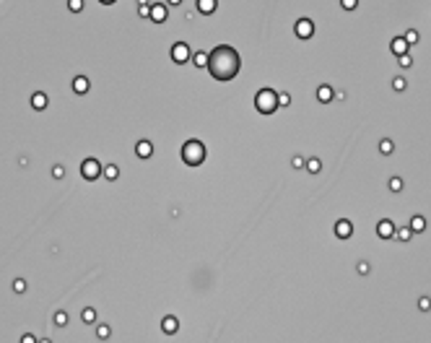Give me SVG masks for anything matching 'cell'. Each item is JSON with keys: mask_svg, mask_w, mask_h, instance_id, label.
<instances>
[{"mask_svg": "<svg viewBox=\"0 0 431 343\" xmlns=\"http://www.w3.org/2000/svg\"><path fill=\"white\" fill-rule=\"evenodd\" d=\"M241 68V57L231 44H218L208 55V73L216 81H231Z\"/></svg>", "mask_w": 431, "mask_h": 343, "instance_id": "6da1fadb", "label": "cell"}, {"mask_svg": "<svg viewBox=\"0 0 431 343\" xmlns=\"http://www.w3.org/2000/svg\"><path fill=\"white\" fill-rule=\"evenodd\" d=\"M182 162L187 166H200L206 162V146L200 141H187L182 146Z\"/></svg>", "mask_w": 431, "mask_h": 343, "instance_id": "7a4b0ae2", "label": "cell"}, {"mask_svg": "<svg viewBox=\"0 0 431 343\" xmlns=\"http://www.w3.org/2000/svg\"><path fill=\"white\" fill-rule=\"evenodd\" d=\"M255 107H257V112H262V114H273L278 107V94L273 89H260L257 91V96H255Z\"/></svg>", "mask_w": 431, "mask_h": 343, "instance_id": "3957f363", "label": "cell"}, {"mask_svg": "<svg viewBox=\"0 0 431 343\" xmlns=\"http://www.w3.org/2000/svg\"><path fill=\"white\" fill-rule=\"evenodd\" d=\"M102 164L96 162V159H86V162L81 164V174H83V180H96L102 174Z\"/></svg>", "mask_w": 431, "mask_h": 343, "instance_id": "277c9868", "label": "cell"}, {"mask_svg": "<svg viewBox=\"0 0 431 343\" xmlns=\"http://www.w3.org/2000/svg\"><path fill=\"white\" fill-rule=\"evenodd\" d=\"M172 60H174V63H187V60H190V47H187L185 42H174L172 44Z\"/></svg>", "mask_w": 431, "mask_h": 343, "instance_id": "5b68a950", "label": "cell"}, {"mask_svg": "<svg viewBox=\"0 0 431 343\" xmlns=\"http://www.w3.org/2000/svg\"><path fill=\"white\" fill-rule=\"evenodd\" d=\"M293 32H296L299 39H309V36L314 34V24H312L309 18H299L296 26H293Z\"/></svg>", "mask_w": 431, "mask_h": 343, "instance_id": "8992f818", "label": "cell"}, {"mask_svg": "<svg viewBox=\"0 0 431 343\" xmlns=\"http://www.w3.org/2000/svg\"><path fill=\"white\" fill-rule=\"evenodd\" d=\"M351 234H353V224H351L348 218H340L338 224H335V237L338 239H348Z\"/></svg>", "mask_w": 431, "mask_h": 343, "instance_id": "52a82bcc", "label": "cell"}, {"mask_svg": "<svg viewBox=\"0 0 431 343\" xmlns=\"http://www.w3.org/2000/svg\"><path fill=\"white\" fill-rule=\"evenodd\" d=\"M377 234H379L382 239H390V237H395V224H392L390 218H382L379 224H377Z\"/></svg>", "mask_w": 431, "mask_h": 343, "instance_id": "ba28073f", "label": "cell"}, {"mask_svg": "<svg viewBox=\"0 0 431 343\" xmlns=\"http://www.w3.org/2000/svg\"><path fill=\"white\" fill-rule=\"evenodd\" d=\"M408 47H411V44H408V39L405 36H395V39L390 42V50L395 52L397 57H403V55H408Z\"/></svg>", "mask_w": 431, "mask_h": 343, "instance_id": "9c48e42d", "label": "cell"}, {"mask_svg": "<svg viewBox=\"0 0 431 343\" xmlns=\"http://www.w3.org/2000/svg\"><path fill=\"white\" fill-rule=\"evenodd\" d=\"M166 16H169V11H166V5H161V3H154V5H151V18H154L156 24H164V21H166Z\"/></svg>", "mask_w": 431, "mask_h": 343, "instance_id": "30bf717a", "label": "cell"}, {"mask_svg": "<svg viewBox=\"0 0 431 343\" xmlns=\"http://www.w3.org/2000/svg\"><path fill=\"white\" fill-rule=\"evenodd\" d=\"M195 5H198V11H200V13H206V16H210V13L216 11L218 0H198V3H195Z\"/></svg>", "mask_w": 431, "mask_h": 343, "instance_id": "8fae6325", "label": "cell"}, {"mask_svg": "<svg viewBox=\"0 0 431 343\" xmlns=\"http://www.w3.org/2000/svg\"><path fill=\"white\" fill-rule=\"evenodd\" d=\"M332 96H335V91H332L328 83H322V86L317 89V99H320V102H332Z\"/></svg>", "mask_w": 431, "mask_h": 343, "instance_id": "7c38bea8", "label": "cell"}, {"mask_svg": "<svg viewBox=\"0 0 431 343\" xmlns=\"http://www.w3.org/2000/svg\"><path fill=\"white\" fill-rule=\"evenodd\" d=\"M73 91H75V94H86V91H88V78H83V75L73 78Z\"/></svg>", "mask_w": 431, "mask_h": 343, "instance_id": "4fadbf2b", "label": "cell"}, {"mask_svg": "<svg viewBox=\"0 0 431 343\" xmlns=\"http://www.w3.org/2000/svg\"><path fill=\"white\" fill-rule=\"evenodd\" d=\"M135 151H138V156H140V159H148L151 154H154V146H151L148 141H140L138 146H135Z\"/></svg>", "mask_w": 431, "mask_h": 343, "instance_id": "5bb4252c", "label": "cell"}, {"mask_svg": "<svg viewBox=\"0 0 431 343\" xmlns=\"http://www.w3.org/2000/svg\"><path fill=\"white\" fill-rule=\"evenodd\" d=\"M32 107H34L36 112H42L44 107H47V96H44L42 91H39V94H32Z\"/></svg>", "mask_w": 431, "mask_h": 343, "instance_id": "9a60e30c", "label": "cell"}, {"mask_svg": "<svg viewBox=\"0 0 431 343\" xmlns=\"http://www.w3.org/2000/svg\"><path fill=\"white\" fill-rule=\"evenodd\" d=\"M177 327H179L177 317H172V315H166V317H164V333H174Z\"/></svg>", "mask_w": 431, "mask_h": 343, "instance_id": "2e32d148", "label": "cell"}, {"mask_svg": "<svg viewBox=\"0 0 431 343\" xmlns=\"http://www.w3.org/2000/svg\"><path fill=\"white\" fill-rule=\"evenodd\" d=\"M208 55H210V52H198V55L192 57L195 65H198V68H208Z\"/></svg>", "mask_w": 431, "mask_h": 343, "instance_id": "e0dca14e", "label": "cell"}, {"mask_svg": "<svg viewBox=\"0 0 431 343\" xmlns=\"http://www.w3.org/2000/svg\"><path fill=\"white\" fill-rule=\"evenodd\" d=\"M83 323H86V325L96 323V309H91V307H88V309H83Z\"/></svg>", "mask_w": 431, "mask_h": 343, "instance_id": "ac0fdd59", "label": "cell"}, {"mask_svg": "<svg viewBox=\"0 0 431 343\" xmlns=\"http://www.w3.org/2000/svg\"><path fill=\"white\" fill-rule=\"evenodd\" d=\"M117 174H120V169H117L115 164L104 166V177H107V180H117Z\"/></svg>", "mask_w": 431, "mask_h": 343, "instance_id": "d6986e66", "label": "cell"}, {"mask_svg": "<svg viewBox=\"0 0 431 343\" xmlns=\"http://www.w3.org/2000/svg\"><path fill=\"white\" fill-rule=\"evenodd\" d=\"M411 229H413V232H421V229H426V221H423L421 216H415V218L411 221Z\"/></svg>", "mask_w": 431, "mask_h": 343, "instance_id": "ffe728a7", "label": "cell"}, {"mask_svg": "<svg viewBox=\"0 0 431 343\" xmlns=\"http://www.w3.org/2000/svg\"><path fill=\"white\" fill-rule=\"evenodd\" d=\"M68 8H70L73 13H81L83 11V0H68Z\"/></svg>", "mask_w": 431, "mask_h": 343, "instance_id": "44dd1931", "label": "cell"}, {"mask_svg": "<svg viewBox=\"0 0 431 343\" xmlns=\"http://www.w3.org/2000/svg\"><path fill=\"white\" fill-rule=\"evenodd\" d=\"M405 39H408V44H415V42H418V32H415V29H408Z\"/></svg>", "mask_w": 431, "mask_h": 343, "instance_id": "7402d4cb", "label": "cell"}, {"mask_svg": "<svg viewBox=\"0 0 431 343\" xmlns=\"http://www.w3.org/2000/svg\"><path fill=\"white\" fill-rule=\"evenodd\" d=\"M307 169L312 172V174L320 172V159H309V162H307Z\"/></svg>", "mask_w": 431, "mask_h": 343, "instance_id": "603a6c76", "label": "cell"}, {"mask_svg": "<svg viewBox=\"0 0 431 343\" xmlns=\"http://www.w3.org/2000/svg\"><path fill=\"white\" fill-rule=\"evenodd\" d=\"M400 187H403V180H400V177H392V180H390V190H392V193H397Z\"/></svg>", "mask_w": 431, "mask_h": 343, "instance_id": "cb8c5ba5", "label": "cell"}, {"mask_svg": "<svg viewBox=\"0 0 431 343\" xmlns=\"http://www.w3.org/2000/svg\"><path fill=\"white\" fill-rule=\"evenodd\" d=\"M411 237H413V232H411V229H400V232H397V239H403V242H408Z\"/></svg>", "mask_w": 431, "mask_h": 343, "instance_id": "d4e9b609", "label": "cell"}, {"mask_svg": "<svg viewBox=\"0 0 431 343\" xmlns=\"http://www.w3.org/2000/svg\"><path fill=\"white\" fill-rule=\"evenodd\" d=\"M55 323H57L60 327H63V325L68 323V315H65V312H55Z\"/></svg>", "mask_w": 431, "mask_h": 343, "instance_id": "484cf974", "label": "cell"}, {"mask_svg": "<svg viewBox=\"0 0 431 343\" xmlns=\"http://www.w3.org/2000/svg\"><path fill=\"white\" fill-rule=\"evenodd\" d=\"M379 151H382V154H392V141H382L379 143Z\"/></svg>", "mask_w": 431, "mask_h": 343, "instance_id": "4316f807", "label": "cell"}, {"mask_svg": "<svg viewBox=\"0 0 431 343\" xmlns=\"http://www.w3.org/2000/svg\"><path fill=\"white\" fill-rule=\"evenodd\" d=\"M356 3H359V0H340V5H343L345 11H353V8H356Z\"/></svg>", "mask_w": 431, "mask_h": 343, "instance_id": "83f0119b", "label": "cell"}, {"mask_svg": "<svg viewBox=\"0 0 431 343\" xmlns=\"http://www.w3.org/2000/svg\"><path fill=\"white\" fill-rule=\"evenodd\" d=\"M392 86H395V91H403L405 89V78H395V81H392Z\"/></svg>", "mask_w": 431, "mask_h": 343, "instance_id": "f1b7e54d", "label": "cell"}, {"mask_svg": "<svg viewBox=\"0 0 431 343\" xmlns=\"http://www.w3.org/2000/svg\"><path fill=\"white\" fill-rule=\"evenodd\" d=\"M13 289H16V291L21 294V291H24V289H26V281H24V278H18L16 284H13Z\"/></svg>", "mask_w": 431, "mask_h": 343, "instance_id": "f546056e", "label": "cell"}, {"mask_svg": "<svg viewBox=\"0 0 431 343\" xmlns=\"http://www.w3.org/2000/svg\"><path fill=\"white\" fill-rule=\"evenodd\" d=\"M400 65H403V68H411V65H413L411 55H403V57H400Z\"/></svg>", "mask_w": 431, "mask_h": 343, "instance_id": "4dcf8cb0", "label": "cell"}, {"mask_svg": "<svg viewBox=\"0 0 431 343\" xmlns=\"http://www.w3.org/2000/svg\"><path fill=\"white\" fill-rule=\"evenodd\" d=\"M289 102H291V96H289V94H278V104H281V107H286Z\"/></svg>", "mask_w": 431, "mask_h": 343, "instance_id": "1f68e13d", "label": "cell"}, {"mask_svg": "<svg viewBox=\"0 0 431 343\" xmlns=\"http://www.w3.org/2000/svg\"><path fill=\"white\" fill-rule=\"evenodd\" d=\"M21 343H36V335H32V333H26L24 338H21Z\"/></svg>", "mask_w": 431, "mask_h": 343, "instance_id": "d6a6232c", "label": "cell"}, {"mask_svg": "<svg viewBox=\"0 0 431 343\" xmlns=\"http://www.w3.org/2000/svg\"><path fill=\"white\" fill-rule=\"evenodd\" d=\"M52 174H55V177L60 180V177H63V174H65V169H63V166H55V169H52Z\"/></svg>", "mask_w": 431, "mask_h": 343, "instance_id": "836d02e7", "label": "cell"}, {"mask_svg": "<svg viewBox=\"0 0 431 343\" xmlns=\"http://www.w3.org/2000/svg\"><path fill=\"white\" fill-rule=\"evenodd\" d=\"M107 335H109V327L102 325V327H99V338H107Z\"/></svg>", "mask_w": 431, "mask_h": 343, "instance_id": "e575fe53", "label": "cell"}, {"mask_svg": "<svg viewBox=\"0 0 431 343\" xmlns=\"http://www.w3.org/2000/svg\"><path fill=\"white\" fill-rule=\"evenodd\" d=\"M418 307H421V309H429V307H431V299H421Z\"/></svg>", "mask_w": 431, "mask_h": 343, "instance_id": "d590c367", "label": "cell"}, {"mask_svg": "<svg viewBox=\"0 0 431 343\" xmlns=\"http://www.w3.org/2000/svg\"><path fill=\"white\" fill-rule=\"evenodd\" d=\"M166 3H169V5H179L182 0H166Z\"/></svg>", "mask_w": 431, "mask_h": 343, "instance_id": "8d00e7d4", "label": "cell"}, {"mask_svg": "<svg viewBox=\"0 0 431 343\" xmlns=\"http://www.w3.org/2000/svg\"><path fill=\"white\" fill-rule=\"evenodd\" d=\"M138 3H140V5H148V0H138Z\"/></svg>", "mask_w": 431, "mask_h": 343, "instance_id": "74e56055", "label": "cell"}, {"mask_svg": "<svg viewBox=\"0 0 431 343\" xmlns=\"http://www.w3.org/2000/svg\"><path fill=\"white\" fill-rule=\"evenodd\" d=\"M102 3H107V5H109V3H115V0H102Z\"/></svg>", "mask_w": 431, "mask_h": 343, "instance_id": "f35d334b", "label": "cell"}, {"mask_svg": "<svg viewBox=\"0 0 431 343\" xmlns=\"http://www.w3.org/2000/svg\"><path fill=\"white\" fill-rule=\"evenodd\" d=\"M42 343H50V341H42Z\"/></svg>", "mask_w": 431, "mask_h": 343, "instance_id": "ab89813d", "label": "cell"}]
</instances>
